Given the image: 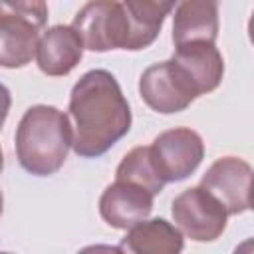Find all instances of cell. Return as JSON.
<instances>
[{"label": "cell", "instance_id": "10", "mask_svg": "<svg viewBox=\"0 0 254 254\" xmlns=\"http://www.w3.org/2000/svg\"><path fill=\"white\" fill-rule=\"evenodd\" d=\"M83 56V44L71 26L48 28L36 46V62L42 73L52 77L67 75Z\"/></svg>", "mask_w": 254, "mask_h": 254}, {"label": "cell", "instance_id": "12", "mask_svg": "<svg viewBox=\"0 0 254 254\" xmlns=\"http://www.w3.org/2000/svg\"><path fill=\"white\" fill-rule=\"evenodd\" d=\"M183 246V232L175 224L165 218H145L127 228L117 250L131 254H179Z\"/></svg>", "mask_w": 254, "mask_h": 254}, {"label": "cell", "instance_id": "18", "mask_svg": "<svg viewBox=\"0 0 254 254\" xmlns=\"http://www.w3.org/2000/svg\"><path fill=\"white\" fill-rule=\"evenodd\" d=\"M4 169V153H2V147H0V173Z\"/></svg>", "mask_w": 254, "mask_h": 254}, {"label": "cell", "instance_id": "13", "mask_svg": "<svg viewBox=\"0 0 254 254\" xmlns=\"http://www.w3.org/2000/svg\"><path fill=\"white\" fill-rule=\"evenodd\" d=\"M38 40L40 30L32 24L0 16V67L16 69L28 65L36 56Z\"/></svg>", "mask_w": 254, "mask_h": 254}, {"label": "cell", "instance_id": "2", "mask_svg": "<svg viewBox=\"0 0 254 254\" xmlns=\"http://www.w3.org/2000/svg\"><path fill=\"white\" fill-rule=\"evenodd\" d=\"M73 129L69 115L54 105H32L16 129V157L34 177L58 173L71 149Z\"/></svg>", "mask_w": 254, "mask_h": 254}, {"label": "cell", "instance_id": "9", "mask_svg": "<svg viewBox=\"0 0 254 254\" xmlns=\"http://www.w3.org/2000/svg\"><path fill=\"white\" fill-rule=\"evenodd\" d=\"M196 95L214 91L224 75V60L214 42H187L175 46L171 58Z\"/></svg>", "mask_w": 254, "mask_h": 254}, {"label": "cell", "instance_id": "4", "mask_svg": "<svg viewBox=\"0 0 254 254\" xmlns=\"http://www.w3.org/2000/svg\"><path fill=\"white\" fill-rule=\"evenodd\" d=\"M171 214L175 226L194 242H212L226 230V208L200 185L177 194Z\"/></svg>", "mask_w": 254, "mask_h": 254}, {"label": "cell", "instance_id": "16", "mask_svg": "<svg viewBox=\"0 0 254 254\" xmlns=\"http://www.w3.org/2000/svg\"><path fill=\"white\" fill-rule=\"evenodd\" d=\"M0 16H10L42 30L48 22L46 0H0Z\"/></svg>", "mask_w": 254, "mask_h": 254}, {"label": "cell", "instance_id": "15", "mask_svg": "<svg viewBox=\"0 0 254 254\" xmlns=\"http://www.w3.org/2000/svg\"><path fill=\"white\" fill-rule=\"evenodd\" d=\"M117 181H129L135 183L143 189H147L151 194H159L165 187L163 179L159 177L153 157H151V147H135L131 149L119 163L115 171Z\"/></svg>", "mask_w": 254, "mask_h": 254}, {"label": "cell", "instance_id": "17", "mask_svg": "<svg viewBox=\"0 0 254 254\" xmlns=\"http://www.w3.org/2000/svg\"><path fill=\"white\" fill-rule=\"evenodd\" d=\"M10 105H12V95H10V89L0 83V129L4 127V121L8 117V111H10Z\"/></svg>", "mask_w": 254, "mask_h": 254}, {"label": "cell", "instance_id": "5", "mask_svg": "<svg viewBox=\"0 0 254 254\" xmlns=\"http://www.w3.org/2000/svg\"><path fill=\"white\" fill-rule=\"evenodd\" d=\"M151 157L163 183L189 179L204 159L202 137L190 127H175L155 137Z\"/></svg>", "mask_w": 254, "mask_h": 254}, {"label": "cell", "instance_id": "8", "mask_svg": "<svg viewBox=\"0 0 254 254\" xmlns=\"http://www.w3.org/2000/svg\"><path fill=\"white\" fill-rule=\"evenodd\" d=\"M153 196L135 183L115 179L99 196V214L111 228L127 230L151 214Z\"/></svg>", "mask_w": 254, "mask_h": 254}, {"label": "cell", "instance_id": "14", "mask_svg": "<svg viewBox=\"0 0 254 254\" xmlns=\"http://www.w3.org/2000/svg\"><path fill=\"white\" fill-rule=\"evenodd\" d=\"M175 4L177 0H123L139 50L149 48L157 40L165 18L173 12Z\"/></svg>", "mask_w": 254, "mask_h": 254}, {"label": "cell", "instance_id": "1", "mask_svg": "<svg viewBox=\"0 0 254 254\" xmlns=\"http://www.w3.org/2000/svg\"><path fill=\"white\" fill-rule=\"evenodd\" d=\"M67 111L73 119L71 149L83 159L105 155L131 129L129 103L107 69H89L77 79Z\"/></svg>", "mask_w": 254, "mask_h": 254}, {"label": "cell", "instance_id": "11", "mask_svg": "<svg viewBox=\"0 0 254 254\" xmlns=\"http://www.w3.org/2000/svg\"><path fill=\"white\" fill-rule=\"evenodd\" d=\"M173 16V44L216 42L218 0H177Z\"/></svg>", "mask_w": 254, "mask_h": 254}, {"label": "cell", "instance_id": "19", "mask_svg": "<svg viewBox=\"0 0 254 254\" xmlns=\"http://www.w3.org/2000/svg\"><path fill=\"white\" fill-rule=\"evenodd\" d=\"M2 210H4V196H2V190H0V216H2Z\"/></svg>", "mask_w": 254, "mask_h": 254}, {"label": "cell", "instance_id": "6", "mask_svg": "<svg viewBox=\"0 0 254 254\" xmlns=\"http://www.w3.org/2000/svg\"><path fill=\"white\" fill-rule=\"evenodd\" d=\"M139 93L153 111L163 115L181 113L198 97L173 60L149 65L141 73Z\"/></svg>", "mask_w": 254, "mask_h": 254}, {"label": "cell", "instance_id": "3", "mask_svg": "<svg viewBox=\"0 0 254 254\" xmlns=\"http://www.w3.org/2000/svg\"><path fill=\"white\" fill-rule=\"evenodd\" d=\"M71 28L81 38L85 50L137 52V38L127 12L119 0H89L73 18Z\"/></svg>", "mask_w": 254, "mask_h": 254}, {"label": "cell", "instance_id": "7", "mask_svg": "<svg viewBox=\"0 0 254 254\" xmlns=\"http://www.w3.org/2000/svg\"><path fill=\"white\" fill-rule=\"evenodd\" d=\"M200 187L206 189L228 214H242L250 210L252 204V167L240 157H220L206 169Z\"/></svg>", "mask_w": 254, "mask_h": 254}]
</instances>
